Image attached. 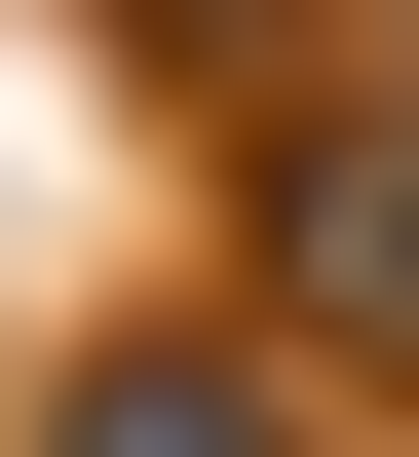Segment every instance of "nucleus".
Masks as SVG:
<instances>
[{"label":"nucleus","mask_w":419,"mask_h":457,"mask_svg":"<svg viewBox=\"0 0 419 457\" xmlns=\"http://www.w3.org/2000/svg\"><path fill=\"white\" fill-rule=\"evenodd\" d=\"M77 457H229V381H114V420H77Z\"/></svg>","instance_id":"obj_1"}]
</instances>
